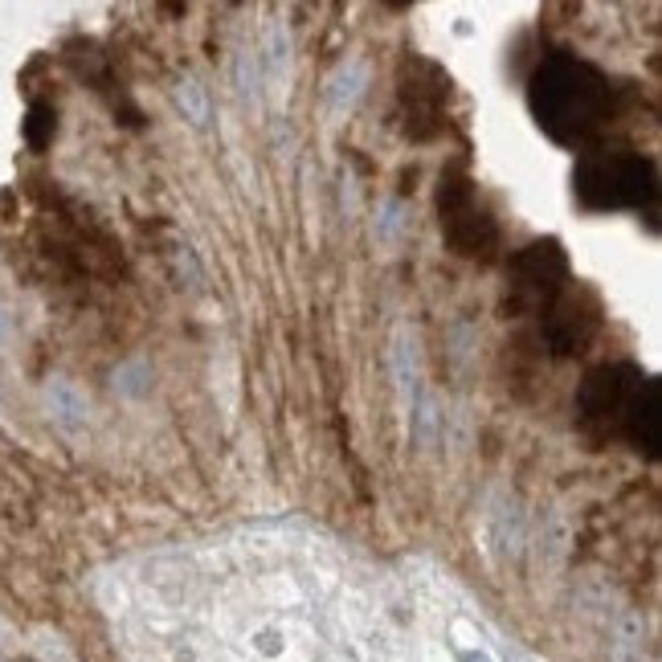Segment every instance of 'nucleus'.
<instances>
[{"label": "nucleus", "mask_w": 662, "mask_h": 662, "mask_svg": "<svg viewBox=\"0 0 662 662\" xmlns=\"http://www.w3.org/2000/svg\"><path fill=\"white\" fill-rule=\"evenodd\" d=\"M413 433H418V446L421 450H433V442H438V401H433L430 392L425 397H418V406H413Z\"/></svg>", "instance_id": "obj_10"}, {"label": "nucleus", "mask_w": 662, "mask_h": 662, "mask_svg": "<svg viewBox=\"0 0 662 662\" xmlns=\"http://www.w3.org/2000/svg\"><path fill=\"white\" fill-rule=\"evenodd\" d=\"M29 638H33L29 647H33V654H38L41 662H78L66 638L57 634V630H50V626H38V630H33Z\"/></svg>", "instance_id": "obj_9"}, {"label": "nucleus", "mask_w": 662, "mask_h": 662, "mask_svg": "<svg viewBox=\"0 0 662 662\" xmlns=\"http://www.w3.org/2000/svg\"><path fill=\"white\" fill-rule=\"evenodd\" d=\"M392 380H397V401H401V413H413L421 397V385H418V332L409 324H397L392 332Z\"/></svg>", "instance_id": "obj_2"}, {"label": "nucleus", "mask_w": 662, "mask_h": 662, "mask_svg": "<svg viewBox=\"0 0 662 662\" xmlns=\"http://www.w3.org/2000/svg\"><path fill=\"white\" fill-rule=\"evenodd\" d=\"M462 662H491V659L483 654V650H479V654H474V650H466V654H462Z\"/></svg>", "instance_id": "obj_14"}, {"label": "nucleus", "mask_w": 662, "mask_h": 662, "mask_svg": "<svg viewBox=\"0 0 662 662\" xmlns=\"http://www.w3.org/2000/svg\"><path fill=\"white\" fill-rule=\"evenodd\" d=\"M647 650V618L638 609H626L613 622V642H609V659L613 662H642Z\"/></svg>", "instance_id": "obj_5"}, {"label": "nucleus", "mask_w": 662, "mask_h": 662, "mask_svg": "<svg viewBox=\"0 0 662 662\" xmlns=\"http://www.w3.org/2000/svg\"><path fill=\"white\" fill-rule=\"evenodd\" d=\"M13 642H17V630H13L9 622H4V618H0V650L13 647Z\"/></svg>", "instance_id": "obj_12"}, {"label": "nucleus", "mask_w": 662, "mask_h": 662, "mask_svg": "<svg viewBox=\"0 0 662 662\" xmlns=\"http://www.w3.org/2000/svg\"><path fill=\"white\" fill-rule=\"evenodd\" d=\"M4 339H9V312L0 307V344H4Z\"/></svg>", "instance_id": "obj_13"}, {"label": "nucleus", "mask_w": 662, "mask_h": 662, "mask_svg": "<svg viewBox=\"0 0 662 662\" xmlns=\"http://www.w3.org/2000/svg\"><path fill=\"white\" fill-rule=\"evenodd\" d=\"M111 389L119 392V397H132V401L148 397V392H151V365L144 360V356H132L127 365L115 368V377H111Z\"/></svg>", "instance_id": "obj_7"}, {"label": "nucleus", "mask_w": 662, "mask_h": 662, "mask_svg": "<svg viewBox=\"0 0 662 662\" xmlns=\"http://www.w3.org/2000/svg\"><path fill=\"white\" fill-rule=\"evenodd\" d=\"M515 662H536V659H524V654H519V659H515Z\"/></svg>", "instance_id": "obj_15"}, {"label": "nucleus", "mask_w": 662, "mask_h": 662, "mask_svg": "<svg viewBox=\"0 0 662 662\" xmlns=\"http://www.w3.org/2000/svg\"><path fill=\"white\" fill-rule=\"evenodd\" d=\"M291 29L286 21H266V33H262V95H271L274 103H283L286 91H291Z\"/></svg>", "instance_id": "obj_1"}, {"label": "nucleus", "mask_w": 662, "mask_h": 662, "mask_svg": "<svg viewBox=\"0 0 662 662\" xmlns=\"http://www.w3.org/2000/svg\"><path fill=\"white\" fill-rule=\"evenodd\" d=\"M365 86H368V62L365 57H344V62L332 70V78H327V115H332V119L348 115V111L365 98Z\"/></svg>", "instance_id": "obj_4"}, {"label": "nucleus", "mask_w": 662, "mask_h": 662, "mask_svg": "<svg viewBox=\"0 0 662 662\" xmlns=\"http://www.w3.org/2000/svg\"><path fill=\"white\" fill-rule=\"evenodd\" d=\"M233 82H238V95L250 103V107H262V74H258V54L242 50L238 62H233Z\"/></svg>", "instance_id": "obj_8"}, {"label": "nucleus", "mask_w": 662, "mask_h": 662, "mask_svg": "<svg viewBox=\"0 0 662 662\" xmlns=\"http://www.w3.org/2000/svg\"><path fill=\"white\" fill-rule=\"evenodd\" d=\"M406 204L401 201H380V209H377V238L380 242H401V233H406Z\"/></svg>", "instance_id": "obj_11"}, {"label": "nucleus", "mask_w": 662, "mask_h": 662, "mask_svg": "<svg viewBox=\"0 0 662 662\" xmlns=\"http://www.w3.org/2000/svg\"><path fill=\"white\" fill-rule=\"evenodd\" d=\"M45 409H50V421L62 425L66 433H78L86 421H91V401H86V392L74 385L70 377H50L45 380Z\"/></svg>", "instance_id": "obj_3"}, {"label": "nucleus", "mask_w": 662, "mask_h": 662, "mask_svg": "<svg viewBox=\"0 0 662 662\" xmlns=\"http://www.w3.org/2000/svg\"><path fill=\"white\" fill-rule=\"evenodd\" d=\"M172 98H176V107H180V115H185L192 127H204V123H209V95H204L201 78H192V74L176 78Z\"/></svg>", "instance_id": "obj_6"}]
</instances>
